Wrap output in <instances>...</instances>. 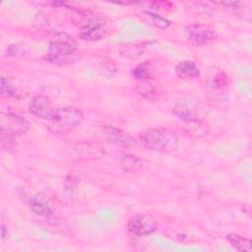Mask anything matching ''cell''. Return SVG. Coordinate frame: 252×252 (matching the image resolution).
Masks as SVG:
<instances>
[{"label":"cell","instance_id":"ba28073f","mask_svg":"<svg viewBox=\"0 0 252 252\" xmlns=\"http://www.w3.org/2000/svg\"><path fill=\"white\" fill-rule=\"evenodd\" d=\"M184 36L189 43L198 46L212 44L217 38L215 30L204 24L188 25L184 29Z\"/></svg>","mask_w":252,"mask_h":252},{"label":"cell","instance_id":"8fae6325","mask_svg":"<svg viewBox=\"0 0 252 252\" xmlns=\"http://www.w3.org/2000/svg\"><path fill=\"white\" fill-rule=\"evenodd\" d=\"M30 112L41 119L48 121L53 115L55 109L52 108L50 98L45 94H34L29 103Z\"/></svg>","mask_w":252,"mask_h":252},{"label":"cell","instance_id":"9c48e42d","mask_svg":"<svg viewBox=\"0 0 252 252\" xmlns=\"http://www.w3.org/2000/svg\"><path fill=\"white\" fill-rule=\"evenodd\" d=\"M158 220L151 214H135L127 222V229L136 236H146L158 230Z\"/></svg>","mask_w":252,"mask_h":252},{"label":"cell","instance_id":"9a60e30c","mask_svg":"<svg viewBox=\"0 0 252 252\" xmlns=\"http://www.w3.org/2000/svg\"><path fill=\"white\" fill-rule=\"evenodd\" d=\"M117 162L122 169H124L125 171H131V172L145 171L149 166V164L145 159L130 154H126V153H122L118 155Z\"/></svg>","mask_w":252,"mask_h":252},{"label":"cell","instance_id":"d6986e66","mask_svg":"<svg viewBox=\"0 0 252 252\" xmlns=\"http://www.w3.org/2000/svg\"><path fill=\"white\" fill-rule=\"evenodd\" d=\"M184 131L191 138L200 139L208 134L209 127L207 124H205L204 121L185 122L184 123Z\"/></svg>","mask_w":252,"mask_h":252},{"label":"cell","instance_id":"6da1fadb","mask_svg":"<svg viewBox=\"0 0 252 252\" xmlns=\"http://www.w3.org/2000/svg\"><path fill=\"white\" fill-rule=\"evenodd\" d=\"M140 140L146 149L162 154L173 153L179 147L177 135L165 127L148 129L140 135Z\"/></svg>","mask_w":252,"mask_h":252},{"label":"cell","instance_id":"5b68a950","mask_svg":"<svg viewBox=\"0 0 252 252\" xmlns=\"http://www.w3.org/2000/svg\"><path fill=\"white\" fill-rule=\"evenodd\" d=\"M172 114L183 123L204 121L209 110L194 95H184L180 97L171 109Z\"/></svg>","mask_w":252,"mask_h":252},{"label":"cell","instance_id":"8992f818","mask_svg":"<svg viewBox=\"0 0 252 252\" xmlns=\"http://www.w3.org/2000/svg\"><path fill=\"white\" fill-rule=\"evenodd\" d=\"M208 96L216 104L221 105L226 103V90H227V78L223 71L218 69L212 71L208 77L206 85Z\"/></svg>","mask_w":252,"mask_h":252},{"label":"cell","instance_id":"7c38bea8","mask_svg":"<svg viewBox=\"0 0 252 252\" xmlns=\"http://www.w3.org/2000/svg\"><path fill=\"white\" fill-rule=\"evenodd\" d=\"M1 96L4 98H23L28 91L24 84L18 79L1 78Z\"/></svg>","mask_w":252,"mask_h":252},{"label":"cell","instance_id":"5bb4252c","mask_svg":"<svg viewBox=\"0 0 252 252\" xmlns=\"http://www.w3.org/2000/svg\"><path fill=\"white\" fill-rule=\"evenodd\" d=\"M31 211L39 217H50L53 213L54 207L50 198L44 193H36L30 199Z\"/></svg>","mask_w":252,"mask_h":252},{"label":"cell","instance_id":"44dd1931","mask_svg":"<svg viewBox=\"0 0 252 252\" xmlns=\"http://www.w3.org/2000/svg\"><path fill=\"white\" fill-rule=\"evenodd\" d=\"M132 75L140 82L149 81L154 76V68L150 62L145 61L132 70Z\"/></svg>","mask_w":252,"mask_h":252},{"label":"cell","instance_id":"277c9868","mask_svg":"<svg viewBox=\"0 0 252 252\" xmlns=\"http://www.w3.org/2000/svg\"><path fill=\"white\" fill-rule=\"evenodd\" d=\"M77 46L72 38L57 37L51 40L48 50L44 54L45 61L55 65H66L75 62L78 59Z\"/></svg>","mask_w":252,"mask_h":252},{"label":"cell","instance_id":"603a6c76","mask_svg":"<svg viewBox=\"0 0 252 252\" xmlns=\"http://www.w3.org/2000/svg\"><path fill=\"white\" fill-rule=\"evenodd\" d=\"M80 179H81V176L78 172H75V171L69 172V174L67 175L64 181V194L67 197L73 196V193L75 192L77 185L80 182Z\"/></svg>","mask_w":252,"mask_h":252},{"label":"cell","instance_id":"4fadbf2b","mask_svg":"<svg viewBox=\"0 0 252 252\" xmlns=\"http://www.w3.org/2000/svg\"><path fill=\"white\" fill-rule=\"evenodd\" d=\"M78 36L85 41H97L106 36V29L97 20H91L84 25Z\"/></svg>","mask_w":252,"mask_h":252},{"label":"cell","instance_id":"2e32d148","mask_svg":"<svg viewBox=\"0 0 252 252\" xmlns=\"http://www.w3.org/2000/svg\"><path fill=\"white\" fill-rule=\"evenodd\" d=\"M176 76L183 80H189L200 76V70L195 62L190 60H183L176 64L174 68Z\"/></svg>","mask_w":252,"mask_h":252},{"label":"cell","instance_id":"7402d4cb","mask_svg":"<svg viewBox=\"0 0 252 252\" xmlns=\"http://www.w3.org/2000/svg\"><path fill=\"white\" fill-rule=\"evenodd\" d=\"M137 93L148 100H155L158 97V93L155 86L149 81H142L136 87Z\"/></svg>","mask_w":252,"mask_h":252},{"label":"cell","instance_id":"3957f363","mask_svg":"<svg viewBox=\"0 0 252 252\" xmlns=\"http://www.w3.org/2000/svg\"><path fill=\"white\" fill-rule=\"evenodd\" d=\"M29 130V122L22 115L13 111H4L0 115V131H1V147L7 148L14 140L25 135Z\"/></svg>","mask_w":252,"mask_h":252},{"label":"cell","instance_id":"52a82bcc","mask_svg":"<svg viewBox=\"0 0 252 252\" xmlns=\"http://www.w3.org/2000/svg\"><path fill=\"white\" fill-rule=\"evenodd\" d=\"M68 156L75 159H95L105 155V148L98 142H77L66 148Z\"/></svg>","mask_w":252,"mask_h":252},{"label":"cell","instance_id":"e0dca14e","mask_svg":"<svg viewBox=\"0 0 252 252\" xmlns=\"http://www.w3.org/2000/svg\"><path fill=\"white\" fill-rule=\"evenodd\" d=\"M225 239L229 243V245L237 251H245V252L252 251V242L249 238L245 236L230 232L225 235Z\"/></svg>","mask_w":252,"mask_h":252},{"label":"cell","instance_id":"7a4b0ae2","mask_svg":"<svg viewBox=\"0 0 252 252\" xmlns=\"http://www.w3.org/2000/svg\"><path fill=\"white\" fill-rule=\"evenodd\" d=\"M84 120V113L75 106H66L55 109L47 121V129L57 135H65L73 131Z\"/></svg>","mask_w":252,"mask_h":252},{"label":"cell","instance_id":"30bf717a","mask_svg":"<svg viewBox=\"0 0 252 252\" xmlns=\"http://www.w3.org/2000/svg\"><path fill=\"white\" fill-rule=\"evenodd\" d=\"M102 136L108 144L116 147L130 148L137 144L135 138L130 133L113 126L102 127Z\"/></svg>","mask_w":252,"mask_h":252},{"label":"cell","instance_id":"ac0fdd59","mask_svg":"<svg viewBox=\"0 0 252 252\" xmlns=\"http://www.w3.org/2000/svg\"><path fill=\"white\" fill-rule=\"evenodd\" d=\"M145 48V45L140 43H124L118 47V52L121 57L134 60L144 53Z\"/></svg>","mask_w":252,"mask_h":252},{"label":"cell","instance_id":"cb8c5ba5","mask_svg":"<svg viewBox=\"0 0 252 252\" xmlns=\"http://www.w3.org/2000/svg\"><path fill=\"white\" fill-rule=\"evenodd\" d=\"M28 47L25 43H13L6 49V56L9 57H21L27 54Z\"/></svg>","mask_w":252,"mask_h":252},{"label":"cell","instance_id":"ffe728a7","mask_svg":"<svg viewBox=\"0 0 252 252\" xmlns=\"http://www.w3.org/2000/svg\"><path fill=\"white\" fill-rule=\"evenodd\" d=\"M139 17L148 25H151L158 29H166L170 25V22L167 19L149 11H143Z\"/></svg>","mask_w":252,"mask_h":252}]
</instances>
